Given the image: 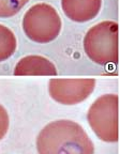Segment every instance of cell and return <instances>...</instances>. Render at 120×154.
<instances>
[{
	"mask_svg": "<svg viewBox=\"0 0 120 154\" xmlns=\"http://www.w3.org/2000/svg\"><path fill=\"white\" fill-rule=\"evenodd\" d=\"M96 80L86 79H52L48 84L49 95L56 102L63 105L82 103L93 92Z\"/></svg>",
	"mask_w": 120,
	"mask_h": 154,
	"instance_id": "obj_5",
	"label": "cell"
},
{
	"mask_svg": "<svg viewBox=\"0 0 120 154\" xmlns=\"http://www.w3.org/2000/svg\"><path fill=\"white\" fill-rule=\"evenodd\" d=\"M39 154H94V146L84 128L71 120L47 124L36 138Z\"/></svg>",
	"mask_w": 120,
	"mask_h": 154,
	"instance_id": "obj_1",
	"label": "cell"
},
{
	"mask_svg": "<svg viewBox=\"0 0 120 154\" xmlns=\"http://www.w3.org/2000/svg\"><path fill=\"white\" fill-rule=\"evenodd\" d=\"M118 99L117 94H104L94 101L87 113L90 128L101 140H118Z\"/></svg>",
	"mask_w": 120,
	"mask_h": 154,
	"instance_id": "obj_4",
	"label": "cell"
},
{
	"mask_svg": "<svg viewBox=\"0 0 120 154\" xmlns=\"http://www.w3.org/2000/svg\"><path fill=\"white\" fill-rule=\"evenodd\" d=\"M29 0H0V18L12 17L28 3Z\"/></svg>",
	"mask_w": 120,
	"mask_h": 154,
	"instance_id": "obj_9",
	"label": "cell"
},
{
	"mask_svg": "<svg viewBox=\"0 0 120 154\" xmlns=\"http://www.w3.org/2000/svg\"><path fill=\"white\" fill-rule=\"evenodd\" d=\"M10 125L9 115L7 109L2 105H0V140L2 139L8 133Z\"/></svg>",
	"mask_w": 120,
	"mask_h": 154,
	"instance_id": "obj_10",
	"label": "cell"
},
{
	"mask_svg": "<svg viewBox=\"0 0 120 154\" xmlns=\"http://www.w3.org/2000/svg\"><path fill=\"white\" fill-rule=\"evenodd\" d=\"M16 36L11 29L0 24V62L8 60L16 51Z\"/></svg>",
	"mask_w": 120,
	"mask_h": 154,
	"instance_id": "obj_8",
	"label": "cell"
},
{
	"mask_svg": "<svg viewBox=\"0 0 120 154\" xmlns=\"http://www.w3.org/2000/svg\"><path fill=\"white\" fill-rule=\"evenodd\" d=\"M84 49L90 60L100 65L117 64L118 24L112 20L99 23L87 31Z\"/></svg>",
	"mask_w": 120,
	"mask_h": 154,
	"instance_id": "obj_2",
	"label": "cell"
},
{
	"mask_svg": "<svg viewBox=\"0 0 120 154\" xmlns=\"http://www.w3.org/2000/svg\"><path fill=\"white\" fill-rule=\"evenodd\" d=\"M61 8L71 20L85 23L93 19L100 13L102 0H61Z\"/></svg>",
	"mask_w": 120,
	"mask_h": 154,
	"instance_id": "obj_6",
	"label": "cell"
},
{
	"mask_svg": "<svg viewBox=\"0 0 120 154\" xmlns=\"http://www.w3.org/2000/svg\"><path fill=\"white\" fill-rule=\"evenodd\" d=\"M61 18L48 3H36L28 9L23 18V30L27 38L36 43H49L61 31Z\"/></svg>",
	"mask_w": 120,
	"mask_h": 154,
	"instance_id": "obj_3",
	"label": "cell"
},
{
	"mask_svg": "<svg viewBox=\"0 0 120 154\" xmlns=\"http://www.w3.org/2000/svg\"><path fill=\"white\" fill-rule=\"evenodd\" d=\"M17 76H56L57 69L47 58L38 55L26 56L17 62L14 69Z\"/></svg>",
	"mask_w": 120,
	"mask_h": 154,
	"instance_id": "obj_7",
	"label": "cell"
}]
</instances>
